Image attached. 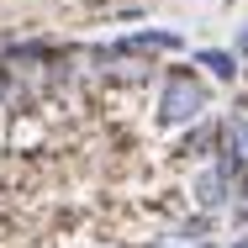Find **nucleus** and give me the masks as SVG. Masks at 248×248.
Masks as SVG:
<instances>
[{
  "label": "nucleus",
  "mask_w": 248,
  "mask_h": 248,
  "mask_svg": "<svg viewBox=\"0 0 248 248\" xmlns=\"http://www.w3.org/2000/svg\"><path fill=\"white\" fill-rule=\"evenodd\" d=\"M201 69H211V74H217V79H232V74H238V69H232V58H227V53H201Z\"/></svg>",
  "instance_id": "3"
},
{
  "label": "nucleus",
  "mask_w": 248,
  "mask_h": 248,
  "mask_svg": "<svg viewBox=\"0 0 248 248\" xmlns=\"http://www.w3.org/2000/svg\"><path fill=\"white\" fill-rule=\"evenodd\" d=\"M201 201H206V206H222V190H227V180H222V174H201Z\"/></svg>",
  "instance_id": "4"
},
{
  "label": "nucleus",
  "mask_w": 248,
  "mask_h": 248,
  "mask_svg": "<svg viewBox=\"0 0 248 248\" xmlns=\"http://www.w3.org/2000/svg\"><path fill=\"white\" fill-rule=\"evenodd\" d=\"M232 153L248 158V122H232Z\"/></svg>",
  "instance_id": "5"
},
{
  "label": "nucleus",
  "mask_w": 248,
  "mask_h": 248,
  "mask_svg": "<svg viewBox=\"0 0 248 248\" xmlns=\"http://www.w3.org/2000/svg\"><path fill=\"white\" fill-rule=\"evenodd\" d=\"M238 248H248V243H238Z\"/></svg>",
  "instance_id": "7"
},
{
  "label": "nucleus",
  "mask_w": 248,
  "mask_h": 248,
  "mask_svg": "<svg viewBox=\"0 0 248 248\" xmlns=\"http://www.w3.org/2000/svg\"><path fill=\"white\" fill-rule=\"evenodd\" d=\"M122 48H138V53H148V48H174V32H132V37H122Z\"/></svg>",
  "instance_id": "2"
},
{
  "label": "nucleus",
  "mask_w": 248,
  "mask_h": 248,
  "mask_svg": "<svg viewBox=\"0 0 248 248\" xmlns=\"http://www.w3.org/2000/svg\"><path fill=\"white\" fill-rule=\"evenodd\" d=\"M243 48H248V32H243Z\"/></svg>",
  "instance_id": "6"
},
{
  "label": "nucleus",
  "mask_w": 248,
  "mask_h": 248,
  "mask_svg": "<svg viewBox=\"0 0 248 248\" xmlns=\"http://www.w3.org/2000/svg\"><path fill=\"white\" fill-rule=\"evenodd\" d=\"M201 111H206V85H201L196 74H169L164 100H158V116L169 127H180V122H196Z\"/></svg>",
  "instance_id": "1"
}]
</instances>
